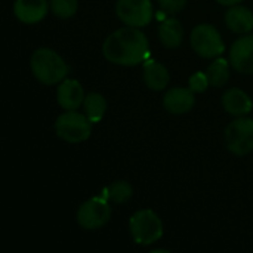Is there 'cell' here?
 Listing matches in <instances>:
<instances>
[{
    "instance_id": "cell-9",
    "label": "cell",
    "mask_w": 253,
    "mask_h": 253,
    "mask_svg": "<svg viewBox=\"0 0 253 253\" xmlns=\"http://www.w3.org/2000/svg\"><path fill=\"white\" fill-rule=\"evenodd\" d=\"M228 61L237 73L253 74V34H246L233 43Z\"/></svg>"
},
{
    "instance_id": "cell-23",
    "label": "cell",
    "mask_w": 253,
    "mask_h": 253,
    "mask_svg": "<svg viewBox=\"0 0 253 253\" xmlns=\"http://www.w3.org/2000/svg\"><path fill=\"white\" fill-rule=\"evenodd\" d=\"M219 4H222V6H234V4H239V3H242L243 0H216Z\"/></svg>"
},
{
    "instance_id": "cell-11",
    "label": "cell",
    "mask_w": 253,
    "mask_h": 253,
    "mask_svg": "<svg viewBox=\"0 0 253 253\" xmlns=\"http://www.w3.org/2000/svg\"><path fill=\"white\" fill-rule=\"evenodd\" d=\"M194 93L190 87H172L163 96V107L170 114H185L196 104Z\"/></svg>"
},
{
    "instance_id": "cell-17",
    "label": "cell",
    "mask_w": 253,
    "mask_h": 253,
    "mask_svg": "<svg viewBox=\"0 0 253 253\" xmlns=\"http://www.w3.org/2000/svg\"><path fill=\"white\" fill-rule=\"evenodd\" d=\"M230 61H227L225 58H216L213 59V62L208 67V70L205 71L211 86L213 87H222L228 83L230 80Z\"/></svg>"
},
{
    "instance_id": "cell-19",
    "label": "cell",
    "mask_w": 253,
    "mask_h": 253,
    "mask_svg": "<svg viewBox=\"0 0 253 253\" xmlns=\"http://www.w3.org/2000/svg\"><path fill=\"white\" fill-rule=\"evenodd\" d=\"M133 196V188L127 181H114L110 187H107L104 197L111 200L116 205L127 203Z\"/></svg>"
},
{
    "instance_id": "cell-3",
    "label": "cell",
    "mask_w": 253,
    "mask_h": 253,
    "mask_svg": "<svg viewBox=\"0 0 253 253\" xmlns=\"http://www.w3.org/2000/svg\"><path fill=\"white\" fill-rule=\"evenodd\" d=\"M129 231L136 245L150 246L163 237V224L156 212L142 209L129 219Z\"/></svg>"
},
{
    "instance_id": "cell-15",
    "label": "cell",
    "mask_w": 253,
    "mask_h": 253,
    "mask_svg": "<svg viewBox=\"0 0 253 253\" xmlns=\"http://www.w3.org/2000/svg\"><path fill=\"white\" fill-rule=\"evenodd\" d=\"M144 83L148 89L151 90H163L169 84L170 76L168 68L157 62V61H147L144 64V74H142Z\"/></svg>"
},
{
    "instance_id": "cell-6",
    "label": "cell",
    "mask_w": 253,
    "mask_h": 253,
    "mask_svg": "<svg viewBox=\"0 0 253 253\" xmlns=\"http://www.w3.org/2000/svg\"><path fill=\"white\" fill-rule=\"evenodd\" d=\"M190 43L193 50L205 59L218 58L225 50L221 33L211 24H199L194 27L190 36Z\"/></svg>"
},
{
    "instance_id": "cell-22",
    "label": "cell",
    "mask_w": 253,
    "mask_h": 253,
    "mask_svg": "<svg viewBox=\"0 0 253 253\" xmlns=\"http://www.w3.org/2000/svg\"><path fill=\"white\" fill-rule=\"evenodd\" d=\"M157 1L160 7L168 13H178L187 4V0H157Z\"/></svg>"
},
{
    "instance_id": "cell-20",
    "label": "cell",
    "mask_w": 253,
    "mask_h": 253,
    "mask_svg": "<svg viewBox=\"0 0 253 253\" xmlns=\"http://www.w3.org/2000/svg\"><path fill=\"white\" fill-rule=\"evenodd\" d=\"M50 10L59 19H70L79 9V0H49Z\"/></svg>"
},
{
    "instance_id": "cell-4",
    "label": "cell",
    "mask_w": 253,
    "mask_h": 253,
    "mask_svg": "<svg viewBox=\"0 0 253 253\" xmlns=\"http://www.w3.org/2000/svg\"><path fill=\"white\" fill-rule=\"evenodd\" d=\"M92 122L86 114L77 111H65L55 120L56 136L68 144H80L92 133Z\"/></svg>"
},
{
    "instance_id": "cell-1",
    "label": "cell",
    "mask_w": 253,
    "mask_h": 253,
    "mask_svg": "<svg viewBox=\"0 0 253 253\" xmlns=\"http://www.w3.org/2000/svg\"><path fill=\"white\" fill-rule=\"evenodd\" d=\"M148 39L136 27H123L111 33L102 43V55L116 65L133 67L148 56Z\"/></svg>"
},
{
    "instance_id": "cell-13",
    "label": "cell",
    "mask_w": 253,
    "mask_h": 253,
    "mask_svg": "<svg viewBox=\"0 0 253 253\" xmlns=\"http://www.w3.org/2000/svg\"><path fill=\"white\" fill-rule=\"evenodd\" d=\"M222 107L228 114L243 117L252 111L253 102L252 98L245 90L239 87H231L222 95Z\"/></svg>"
},
{
    "instance_id": "cell-2",
    "label": "cell",
    "mask_w": 253,
    "mask_h": 253,
    "mask_svg": "<svg viewBox=\"0 0 253 253\" xmlns=\"http://www.w3.org/2000/svg\"><path fill=\"white\" fill-rule=\"evenodd\" d=\"M30 68L33 76L43 84H59L67 79L70 67L59 53L50 47H39L33 52L30 59Z\"/></svg>"
},
{
    "instance_id": "cell-14",
    "label": "cell",
    "mask_w": 253,
    "mask_h": 253,
    "mask_svg": "<svg viewBox=\"0 0 253 253\" xmlns=\"http://www.w3.org/2000/svg\"><path fill=\"white\" fill-rule=\"evenodd\" d=\"M225 25L237 34H249L253 30V13L251 9L234 4L225 13Z\"/></svg>"
},
{
    "instance_id": "cell-12",
    "label": "cell",
    "mask_w": 253,
    "mask_h": 253,
    "mask_svg": "<svg viewBox=\"0 0 253 253\" xmlns=\"http://www.w3.org/2000/svg\"><path fill=\"white\" fill-rule=\"evenodd\" d=\"M49 7L47 0H15L13 13L24 24H37L47 15Z\"/></svg>"
},
{
    "instance_id": "cell-5",
    "label": "cell",
    "mask_w": 253,
    "mask_h": 253,
    "mask_svg": "<svg viewBox=\"0 0 253 253\" xmlns=\"http://www.w3.org/2000/svg\"><path fill=\"white\" fill-rule=\"evenodd\" d=\"M224 141L234 156H248L253 151V119L246 116L233 120L224 132Z\"/></svg>"
},
{
    "instance_id": "cell-18",
    "label": "cell",
    "mask_w": 253,
    "mask_h": 253,
    "mask_svg": "<svg viewBox=\"0 0 253 253\" xmlns=\"http://www.w3.org/2000/svg\"><path fill=\"white\" fill-rule=\"evenodd\" d=\"M83 108H84V114L89 117L92 123H99L107 111V99L104 98V95L98 92H90L84 98Z\"/></svg>"
},
{
    "instance_id": "cell-7",
    "label": "cell",
    "mask_w": 253,
    "mask_h": 253,
    "mask_svg": "<svg viewBox=\"0 0 253 253\" xmlns=\"http://www.w3.org/2000/svg\"><path fill=\"white\" fill-rule=\"evenodd\" d=\"M111 218V206L108 199L104 196L92 197L82 203L77 209V224L87 231H95L102 228Z\"/></svg>"
},
{
    "instance_id": "cell-10",
    "label": "cell",
    "mask_w": 253,
    "mask_h": 253,
    "mask_svg": "<svg viewBox=\"0 0 253 253\" xmlns=\"http://www.w3.org/2000/svg\"><path fill=\"white\" fill-rule=\"evenodd\" d=\"M84 90L80 82L74 79L62 80L56 87V101L65 111H76L84 102Z\"/></svg>"
},
{
    "instance_id": "cell-8",
    "label": "cell",
    "mask_w": 253,
    "mask_h": 253,
    "mask_svg": "<svg viewBox=\"0 0 253 253\" xmlns=\"http://www.w3.org/2000/svg\"><path fill=\"white\" fill-rule=\"evenodd\" d=\"M116 15L125 25L142 28L153 19L151 0H117Z\"/></svg>"
},
{
    "instance_id": "cell-16",
    "label": "cell",
    "mask_w": 253,
    "mask_h": 253,
    "mask_svg": "<svg viewBox=\"0 0 253 253\" xmlns=\"http://www.w3.org/2000/svg\"><path fill=\"white\" fill-rule=\"evenodd\" d=\"M160 43L168 49H175L181 46L184 40V27L176 18H168L159 27Z\"/></svg>"
},
{
    "instance_id": "cell-21",
    "label": "cell",
    "mask_w": 253,
    "mask_h": 253,
    "mask_svg": "<svg viewBox=\"0 0 253 253\" xmlns=\"http://www.w3.org/2000/svg\"><path fill=\"white\" fill-rule=\"evenodd\" d=\"M211 86L209 83V79L206 76V73H202V71H197L194 73L190 80H188V87L196 92V93H202V92H206V89Z\"/></svg>"
}]
</instances>
